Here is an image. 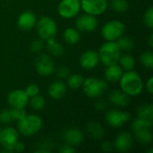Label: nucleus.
Returning a JSON list of instances; mask_svg holds the SVG:
<instances>
[{"instance_id": "obj_22", "label": "nucleus", "mask_w": 153, "mask_h": 153, "mask_svg": "<svg viewBox=\"0 0 153 153\" xmlns=\"http://www.w3.org/2000/svg\"><path fill=\"white\" fill-rule=\"evenodd\" d=\"M46 48L50 56L58 57L64 55L65 48L62 44L57 42L55 38H50L46 40Z\"/></svg>"}, {"instance_id": "obj_44", "label": "nucleus", "mask_w": 153, "mask_h": 153, "mask_svg": "<svg viewBox=\"0 0 153 153\" xmlns=\"http://www.w3.org/2000/svg\"><path fill=\"white\" fill-rule=\"evenodd\" d=\"M145 89L149 94H152L153 93V78L152 76L147 80L146 84H145Z\"/></svg>"}, {"instance_id": "obj_46", "label": "nucleus", "mask_w": 153, "mask_h": 153, "mask_svg": "<svg viewBox=\"0 0 153 153\" xmlns=\"http://www.w3.org/2000/svg\"><path fill=\"white\" fill-rule=\"evenodd\" d=\"M147 153H153V150H152V148L151 147L150 149H149V151L147 152Z\"/></svg>"}, {"instance_id": "obj_35", "label": "nucleus", "mask_w": 153, "mask_h": 153, "mask_svg": "<svg viewBox=\"0 0 153 153\" xmlns=\"http://www.w3.org/2000/svg\"><path fill=\"white\" fill-rule=\"evenodd\" d=\"M44 48H45V41L43 39H41L40 38L38 39L33 40L30 45V51L33 52V53H36V54L40 53L43 50Z\"/></svg>"}, {"instance_id": "obj_32", "label": "nucleus", "mask_w": 153, "mask_h": 153, "mask_svg": "<svg viewBox=\"0 0 153 153\" xmlns=\"http://www.w3.org/2000/svg\"><path fill=\"white\" fill-rule=\"evenodd\" d=\"M141 64L147 69L153 68V53L152 50H145L140 56Z\"/></svg>"}, {"instance_id": "obj_11", "label": "nucleus", "mask_w": 153, "mask_h": 153, "mask_svg": "<svg viewBox=\"0 0 153 153\" xmlns=\"http://www.w3.org/2000/svg\"><path fill=\"white\" fill-rule=\"evenodd\" d=\"M81 9L88 14L94 16L104 13L108 6V0H80Z\"/></svg>"}, {"instance_id": "obj_6", "label": "nucleus", "mask_w": 153, "mask_h": 153, "mask_svg": "<svg viewBox=\"0 0 153 153\" xmlns=\"http://www.w3.org/2000/svg\"><path fill=\"white\" fill-rule=\"evenodd\" d=\"M37 33L39 37L46 41L50 38H55L57 33V24L54 19L49 16H42L36 23Z\"/></svg>"}, {"instance_id": "obj_5", "label": "nucleus", "mask_w": 153, "mask_h": 153, "mask_svg": "<svg viewBox=\"0 0 153 153\" xmlns=\"http://www.w3.org/2000/svg\"><path fill=\"white\" fill-rule=\"evenodd\" d=\"M125 23L119 20L107 22L101 28V36L106 41H117L125 33Z\"/></svg>"}, {"instance_id": "obj_4", "label": "nucleus", "mask_w": 153, "mask_h": 153, "mask_svg": "<svg viewBox=\"0 0 153 153\" xmlns=\"http://www.w3.org/2000/svg\"><path fill=\"white\" fill-rule=\"evenodd\" d=\"M84 94L91 99H99L107 91L108 83L105 80L97 77H89L84 79L82 83Z\"/></svg>"}, {"instance_id": "obj_16", "label": "nucleus", "mask_w": 153, "mask_h": 153, "mask_svg": "<svg viewBox=\"0 0 153 153\" xmlns=\"http://www.w3.org/2000/svg\"><path fill=\"white\" fill-rule=\"evenodd\" d=\"M62 136H63L65 143H67L74 147L79 146L84 141L83 132L77 127H72V128H68L65 130L63 132Z\"/></svg>"}, {"instance_id": "obj_40", "label": "nucleus", "mask_w": 153, "mask_h": 153, "mask_svg": "<svg viewBox=\"0 0 153 153\" xmlns=\"http://www.w3.org/2000/svg\"><path fill=\"white\" fill-rule=\"evenodd\" d=\"M59 152L60 153H74L76 152V150H75V147L72 146V145H69L67 143H65L63 145L60 146L59 148Z\"/></svg>"}, {"instance_id": "obj_19", "label": "nucleus", "mask_w": 153, "mask_h": 153, "mask_svg": "<svg viewBox=\"0 0 153 153\" xmlns=\"http://www.w3.org/2000/svg\"><path fill=\"white\" fill-rule=\"evenodd\" d=\"M88 136L93 141H100L105 135V128L103 126L96 121H89L85 126Z\"/></svg>"}, {"instance_id": "obj_45", "label": "nucleus", "mask_w": 153, "mask_h": 153, "mask_svg": "<svg viewBox=\"0 0 153 153\" xmlns=\"http://www.w3.org/2000/svg\"><path fill=\"white\" fill-rule=\"evenodd\" d=\"M148 43H149V46H150L151 48H152L153 47V34L152 33H151V34H150V36H149V38H148Z\"/></svg>"}, {"instance_id": "obj_38", "label": "nucleus", "mask_w": 153, "mask_h": 153, "mask_svg": "<svg viewBox=\"0 0 153 153\" xmlns=\"http://www.w3.org/2000/svg\"><path fill=\"white\" fill-rule=\"evenodd\" d=\"M11 112H12L13 121L21 120L27 114L25 108H11Z\"/></svg>"}, {"instance_id": "obj_26", "label": "nucleus", "mask_w": 153, "mask_h": 153, "mask_svg": "<svg viewBox=\"0 0 153 153\" xmlns=\"http://www.w3.org/2000/svg\"><path fill=\"white\" fill-rule=\"evenodd\" d=\"M152 120H148V119L138 117L133 120L132 125H131V127H132L134 133L141 131V130H144V129H152Z\"/></svg>"}, {"instance_id": "obj_25", "label": "nucleus", "mask_w": 153, "mask_h": 153, "mask_svg": "<svg viewBox=\"0 0 153 153\" xmlns=\"http://www.w3.org/2000/svg\"><path fill=\"white\" fill-rule=\"evenodd\" d=\"M118 63H119V65L122 67V69L126 72L134 70V68L135 66L134 57L128 53L121 54L119 60H118Z\"/></svg>"}, {"instance_id": "obj_18", "label": "nucleus", "mask_w": 153, "mask_h": 153, "mask_svg": "<svg viewBox=\"0 0 153 153\" xmlns=\"http://www.w3.org/2000/svg\"><path fill=\"white\" fill-rule=\"evenodd\" d=\"M109 102L117 108H126L130 103V96L120 90H113L108 94Z\"/></svg>"}, {"instance_id": "obj_21", "label": "nucleus", "mask_w": 153, "mask_h": 153, "mask_svg": "<svg viewBox=\"0 0 153 153\" xmlns=\"http://www.w3.org/2000/svg\"><path fill=\"white\" fill-rule=\"evenodd\" d=\"M123 74H124V70L118 64L106 66V69L104 72L106 81L111 83L118 82Z\"/></svg>"}, {"instance_id": "obj_36", "label": "nucleus", "mask_w": 153, "mask_h": 153, "mask_svg": "<svg viewBox=\"0 0 153 153\" xmlns=\"http://www.w3.org/2000/svg\"><path fill=\"white\" fill-rule=\"evenodd\" d=\"M143 22L149 29L153 28V7L150 6L143 15Z\"/></svg>"}, {"instance_id": "obj_17", "label": "nucleus", "mask_w": 153, "mask_h": 153, "mask_svg": "<svg viewBox=\"0 0 153 153\" xmlns=\"http://www.w3.org/2000/svg\"><path fill=\"white\" fill-rule=\"evenodd\" d=\"M37 21V16L33 12L24 11L17 18V26L22 30L28 31L36 26Z\"/></svg>"}, {"instance_id": "obj_20", "label": "nucleus", "mask_w": 153, "mask_h": 153, "mask_svg": "<svg viewBox=\"0 0 153 153\" xmlns=\"http://www.w3.org/2000/svg\"><path fill=\"white\" fill-rule=\"evenodd\" d=\"M48 92L51 99L56 100H61L65 97V95L67 92V86L64 82L56 80L50 83V85L48 86Z\"/></svg>"}, {"instance_id": "obj_43", "label": "nucleus", "mask_w": 153, "mask_h": 153, "mask_svg": "<svg viewBox=\"0 0 153 153\" xmlns=\"http://www.w3.org/2000/svg\"><path fill=\"white\" fill-rule=\"evenodd\" d=\"M24 149H25L24 143H22V142H20V141H18L14 144V146L13 147V152H22L24 151Z\"/></svg>"}, {"instance_id": "obj_15", "label": "nucleus", "mask_w": 153, "mask_h": 153, "mask_svg": "<svg viewBox=\"0 0 153 153\" xmlns=\"http://www.w3.org/2000/svg\"><path fill=\"white\" fill-rule=\"evenodd\" d=\"M30 98L24 90L16 89L10 91L7 95V103L11 108H25L29 103Z\"/></svg>"}, {"instance_id": "obj_39", "label": "nucleus", "mask_w": 153, "mask_h": 153, "mask_svg": "<svg viewBox=\"0 0 153 153\" xmlns=\"http://www.w3.org/2000/svg\"><path fill=\"white\" fill-rule=\"evenodd\" d=\"M24 91H25L26 94L28 95V97L31 98L39 93V85H37L35 83H30L25 88Z\"/></svg>"}, {"instance_id": "obj_34", "label": "nucleus", "mask_w": 153, "mask_h": 153, "mask_svg": "<svg viewBox=\"0 0 153 153\" xmlns=\"http://www.w3.org/2000/svg\"><path fill=\"white\" fill-rule=\"evenodd\" d=\"M13 122V118L12 116L11 108H4L0 111V123L4 125H7Z\"/></svg>"}, {"instance_id": "obj_23", "label": "nucleus", "mask_w": 153, "mask_h": 153, "mask_svg": "<svg viewBox=\"0 0 153 153\" xmlns=\"http://www.w3.org/2000/svg\"><path fill=\"white\" fill-rule=\"evenodd\" d=\"M63 38L65 41L69 45H76L81 39L80 31L75 28H66L64 30Z\"/></svg>"}, {"instance_id": "obj_41", "label": "nucleus", "mask_w": 153, "mask_h": 153, "mask_svg": "<svg viewBox=\"0 0 153 153\" xmlns=\"http://www.w3.org/2000/svg\"><path fill=\"white\" fill-rule=\"evenodd\" d=\"M114 149L113 143L109 141H104L100 145V150L105 152H109Z\"/></svg>"}, {"instance_id": "obj_13", "label": "nucleus", "mask_w": 153, "mask_h": 153, "mask_svg": "<svg viewBox=\"0 0 153 153\" xmlns=\"http://www.w3.org/2000/svg\"><path fill=\"white\" fill-rule=\"evenodd\" d=\"M98 19L91 14H82L76 19L75 26L79 31L82 32H92L98 27Z\"/></svg>"}, {"instance_id": "obj_29", "label": "nucleus", "mask_w": 153, "mask_h": 153, "mask_svg": "<svg viewBox=\"0 0 153 153\" xmlns=\"http://www.w3.org/2000/svg\"><path fill=\"white\" fill-rule=\"evenodd\" d=\"M29 103H30V108L36 111L42 110L46 107V100L43 96H41L39 94H37V95L30 98Z\"/></svg>"}, {"instance_id": "obj_37", "label": "nucleus", "mask_w": 153, "mask_h": 153, "mask_svg": "<svg viewBox=\"0 0 153 153\" xmlns=\"http://www.w3.org/2000/svg\"><path fill=\"white\" fill-rule=\"evenodd\" d=\"M56 76L63 80V79H67V77L71 74V71L68 66L66 65H60L56 69H55Z\"/></svg>"}, {"instance_id": "obj_27", "label": "nucleus", "mask_w": 153, "mask_h": 153, "mask_svg": "<svg viewBox=\"0 0 153 153\" xmlns=\"http://www.w3.org/2000/svg\"><path fill=\"white\" fill-rule=\"evenodd\" d=\"M137 117L153 121V106L151 103L141 105L137 108Z\"/></svg>"}, {"instance_id": "obj_14", "label": "nucleus", "mask_w": 153, "mask_h": 153, "mask_svg": "<svg viewBox=\"0 0 153 153\" xmlns=\"http://www.w3.org/2000/svg\"><path fill=\"white\" fill-rule=\"evenodd\" d=\"M133 144H134L133 134L129 132L122 131L116 136L113 146L119 152H126L132 149Z\"/></svg>"}, {"instance_id": "obj_1", "label": "nucleus", "mask_w": 153, "mask_h": 153, "mask_svg": "<svg viewBox=\"0 0 153 153\" xmlns=\"http://www.w3.org/2000/svg\"><path fill=\"white\" fill-rule=\"evenodd\" d=\"M120 89L130 97H135L141 94L144 88L142 77L134 70L124 72L119 80Z\"/></svg>"}, {"instance_id": "obj_3", "label": "nucleus", "mask_w": 153, "mask_h": 153, "mask_svg": "<svg viewBox=\"0 0 153 153\" xmlns=\"http://www.w3.org/2000/svg\"><path fill=\"white\" fill-rule=\"evenodd\" d=\"M121 52L122 51L116 41H106L101 45L98 52L100 62L105 66L118 64L119 57L122 54Z\"/></svg>"}, {"instance_id": "obj_31", "label": "nucleus", "mask_w": 153, "mask_h": 153, "mask_svg": "<svg viewBox=\"0 0 153 153\" xmlns=\"http://www.w3.org/2000/svg\"><path fill=\"white\" fill-rule=\"evenodd\" d=\"M110 6L111 9L117 13H124L129 9V4L127 0H112Z\"/></svg>"}, {"instance_id": "obj_8", "label": "nucleus", "mask_w": 153, "mask_h": 153, "mask_svg": "<svg viewBox=\"0 0 153 153\" xmlns=\"http://www.w3.org/2000/svg\"><path fill=\"white\" fill-rule=\"evenodd\" d=\"M106 123L113 128H120L131 120V114L127 111L110 109L106 113Z\"/></svg>"}, {"instance_id": "obj_7", "label": "nucleus", "mask_w": 153, "mask_h": 153, "mask_svg": "<svg viewBox=\"0 0 153 153\" xmlns=\"http://www.w3.org/2000/svg\"><path fill=\"white\" fill-rule=\"evenodd\" d=\"M19 141V133L13 127H4L0 132V144L3 152H13V147Z\"/></svg>"}, {"instance_id": "obj_42", "label": "nucleus", "mask_w": 153, "mask_h": 153, "mask_svg": "<svg viewBox=\"0 0 153 153\" xmlns=\"http://www.w3.org/2000/svg\"><path fill=\"white\" fill-rule=\"evenodd\" d=\"M94 107L95 108L98 110V111H102V110H105L107 108V102L103 100H99L98 101L95 102L94 104Z\"/></svg>"}, {"instance_id": "obj_24", "label": "nucleus", "mask_w": 153, "mask_h": 153, "mask_svg": "<svg viewBox=\"0 0 153 153\" xmlns=\"http://www.w3.org/2000/svg\"><path fill=\"white\" fill-rule=\"evenodd\" d=\"M152 129H144L134 133L135 140L142 145H149L152 143L153 134Z\"/></svg>"}, {"instance_id": "obj_9", "label": "nucleus", "mask_w": 153, "mask_h": 153, "mask_svg": "<svg viewBox=\"0 0 153 153\" xmlns=\"http://www.w3.org/2000/svg\"><path fill=\"white\" fill-rule=\"evenodd\" d=\"M35 69L37 73L44 77L50 76L55 72V64L50 55L39 54L35 61Z\"/></svg>"}, {"instance_id": "obj_30", "label": "nucleus", "mask_w": 153, "mask_h": 153, "mask_svg": "<svg viewBox=\"0 0 153 153\" xmlns=\"http://www.w3.org/2000/svg\"><path fill=\"white\" fill-rule=\"evenodd\" d=\"M116 42H117V46L119 47V48L121 49V51H126V52H128V51L132 50L134 48V40L130 37H127V36H124L123 35Z\"/></svg>"}, {"instance_id": "obj_28", "label": "nucleus", "mask_w": 153, "mask_h": 153, "mask_svg": "<svg viewBox=\"0 0 153 153\" xmlns=\"http://www.w3.org/2000/svg\"><path fill=\"white\" fill-rule=\"evenodd\" d=\"M84 78L80 74H73L67 77V86L70 89L77 90L82 86Z\"/></svg>"}, {"instance_id": "obj_47", "label": "nucleus", "mask_w": 153, "mask_h": 153, "mask_svg": "<svg viewBox=\"0 0 153 153\" xmlns=\"http://www.w3.org/2000/svg\"><path fill=\"white\" fill-rule=\"evenodd\" d=\"M1 129H2V128H1V126H0V132H1Z\"/></svg>"}, {"instance_id": "obj_2", "label": "nucleus", "mask_w": 153, "mask_h": 153, "mask_svg": "<svg viewBox=\"0 0 153 153\" xmlns=\"http://www.w3.org/2000/svg\"><path fill=\"white\" fill-rule=\"evenodd\" d=\"M43 126V121L39 115L26 114L24 117L17 121L18 132L24 136H33L37 134Z\"/></svg>"}, {"instance_id": "obj_10", "label": "nucleus", "mask_w": 153, "mask_h": 153, "mask_svg": "<svg viewBox=\"0 0 153 153\" xmlns=\"http://www.w3.org/2000/svg\"><path fill=\"white\" fill-rule=\"evenodd\" d=\"M81 11L80 0H62L58 6V14L64 19H73Z\"/></svg>"}, {"instance_id": "obj_12", "label": "nucleus", "mask_w": 153, "mask_h": 153, "mask_svg": "<svg viewBox=\"0 0 153 153\" xmlns=\"http://www.w3.org/2000/svg\"><path fill=\"white\" fill-rule=\"evenodd\" d=\"M79 63L81 67L86 71H91L95 69L100 63L99 53L93 49L85 50L80 56Z\"/></svg>"}, {"instance_id": "obj_33", "label": "nucleus", "mask_w": 153, "mask_h": 153, "mask_svg": "<svg viewBox=\"0 0 153 153\" xmlns=\"http://www.w3.org/2000/svg\"><path fill=\"white\" fill-rule=\"evenodd\" d=\"M54 144L49 141V140H43L41 142H39L37 146H36V150L35 152L38 153H49L51 152L52 149H53Z\"/></svg>"}]
</instances>
